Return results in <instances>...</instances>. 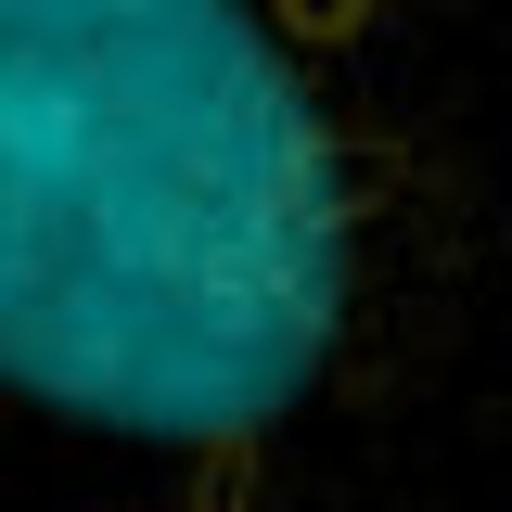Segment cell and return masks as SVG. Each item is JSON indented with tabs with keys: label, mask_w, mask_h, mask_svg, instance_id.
Wrapping results in <instances>:
<instances>
[{
	"label": "cell",
	"mask_w": 512,
	"mask_h": 512,
	"mask_svg": "<svg viewBox=\"0 0 512 512\" xmlns=\"http://www.w3.org/2000/svg\"><path fill=\"white\" fill-rule=\"evenodd\" d=\"M397 0H0V410L231 461L372 320Z\"/></svg>",
	"instance_id": "cell-1"
}]
</instances>
